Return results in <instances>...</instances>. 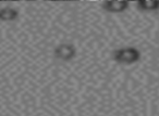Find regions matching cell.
I'll return each mask as SVG.
<instances>
[{"mask_svg": "<svg viewBox=\"0 0 159 116\" xmlns=\"http://www.w3.org/2000/svg\"><path fill=\"white\" fill-rule=\"evenodd\" d=\"M113 59L120 64H133L141 59V53L136 48L125 47L116 50L113 52Z\"/></svg>", "mask_w": 159, "mask_h": 116, "instance_id": "6da1fadb", "label": "cell"}, {"mask_svg": "<svg viewBox=\"0 0 159 116\" xmlns=\"http://www.w3.org/2000/svg\"><path fill=\"white\" fill-rule=\"evenodd\" d=\"M75 48L70 44H62L55 49V55L62 61H70L75 57Z\"/></svg>", "mask_w": 159, "mask_h": 116, "instance_id": "7a4b0ae2", "label": "cell"}, {"mask_svg": "<svg viewBox=\"0 0 159 116\" xmlns=\"http://www.w3.org/2000/svg\"><path fill=\"white\" fill-rule=\"evenodd\" d=\"M105 10L112 13H119V12H123L124 10L128 9L129 2L128 1H107V2L102 3Z\"/></svg>", "mask_w": 159, "mask_h": 116, "instance_id": "3957f363", "label": "cell"}, {"mask_svg": "<svg viewBox=\"0 0 159 116\" xmlns=\"http://www.w3.org/2000/svg\"><path fill=\"white\" fill-rule=\"evenodd\" d=\"M19 16V11L13 8H1L0 9V21L11 22L16 20Z\"/></svg>", "mask_w": 159, "mask_h": 116, "instance_id": "277c9868", "label": "cell"}, {"mask_svg": "<svg viewBox=\"0 0 159 116\" xmlns=\"http://www.w3.org/2000/svg\"><path fill=\"white\" fill-rule=\"evenodd\" d=\"M137 6L143 11H154V10H157L159 2L158 1H139Z\"/></svg>", "mask_w": 159, "mask_h": 116, "instance_id": "5b68a950", "label": "cell"}]
</instances>
